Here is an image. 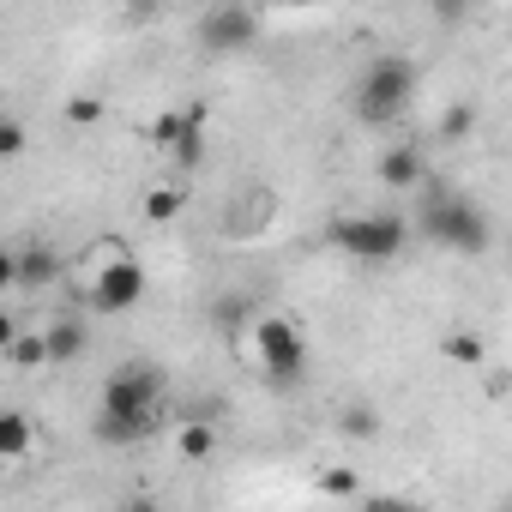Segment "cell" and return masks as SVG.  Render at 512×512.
I'll return each instance as SVG.
<instances>
[{
    "label": "cell",
    "mask_w": 512,
    "mask_h": 512,
    "mask_svg": "<svg viewBox=\"0 0 512 512\" xmlns=\"http://www.w3.org/2000/svg\"><path fill=\"white\" fill-rule=\"evenodd\" d=\"M163 374L151 368V362H121L109 380H103V404H97V422H91V434L103 440V446H139L151 428H157V416H163Z\"/></svg>",
    "instance_id": "cell-1"
},
{
    "label": "cell",
    "mask_w": 512,
    "mask_h": 512,
    "mask_svg": "<svg viewBox=\"0 0 512 512\" xmlns=\"http://www.w3.org/2000/svg\"><path fill=\"white\" fill-rule=\"evenodd\" d=\"M416 235H428L434 247H452L464 260H482L494 247V223L482 211V199L470 193H446V187H428L422 205H416Z\"/></svg>",
    "instance_id": "cell-2"
},
{
    "label": "cell",
    "mask_w": 512,
    "mask_h": 512,
    "mask_svg": "<svg viewBox=\"0 0 512 512\" xmlns=\"http://www.w3.org/2000/svg\"><path fill=\"white\" fill-rule=\"evenodd\" d=\"M416 85H422V67L410 55H380L362 67L356 79V121L362 127H392L404 121V109L416 103Z\"/></svg>",
    "instance_id": "cell-3"
},
{
    "label": "cell",
    "mask_w": 512,
    "mask_h": 512,
    "mask_svg": "<svg viewBox=\"0 0 512 512\" xmlns=\"http://www.w3.org/2000/svg\"><path fill=\"white\" fill-rule=\"evenodd\" d=\"M332 241L350 253L356 266H392L410 247V217L404 211H356L332 223Z\"/></svg>",
    "instance_id": "cell-4"
},
{
    "label": "cell",
    "mask_w": 512,
    "mask_h": 512,
    "mask_svg": "<svg viewBox=\"0 0 512 512\" xmlns=\"http://www.w3.org/2000/svg\"><path fill=\"white\" fill-rule=\"evenodd\" d=\"M253 344H260V368H266L272 386H302V374H308V344H302L296 320L260 314V320H253Z\"/></svg>",
    "instance_id": "cell-5"
},
{
    "label": "cell",
    "mask_w": 512,
    "mask_h": 512,
    "mask_svg": "<svg viewBox=\"0 0 512 512\" xmlns=\"http://www.w3.org/2000/svg\"><path fill=\"white\" fill-rule=\"evenodd\" d=\"M139 302H145V266L133 260V253H115V260L91 278L85 308H91V314H103V320H121V314H133Z\"/></svg>",
    "instance_id": "cell-6"
},
{
    "label": "cell",
    "mask_w": 512,
    "mask_h": 512,
    "mask_svg": "<svg viewBox=\"0 0 512 512\" xmlns=\"http://www.w3.org/2000/svg\"><path fill=\"white\" fill-rule=\"evenodd\" d=\"M260 43V19H253L241 0H211L205 19H199V49L205 55H241Z\"/></svg>",
    "instance_id": "cell-7"
},
{
    "label": "cell",
    "mask_w": 512,
    "mask_h": 512,
    "mask_svg": "<svg viewBox=\"0 0 512 512\" xmlns=\"http://www.w3.org/2000/svg\"><path fill=\"white\" fill-rule=\"evenodd\" d=\"M157 145H163V157H169L175 175H193V169L205 163V109H175V115H163V121H157Z\"/></svg>",
    "instance_id": "cell-8"
},
{
    "label": "cell",
    "mask_w": 512,
    "mask_h": 512,
    "mask_svg": "<svg viewBox=\"0 0 512 512\" xmlns=\"http://www.w3.org/2000/svg\"><path fill=\"white\" fill-rule=\"evenodd\" d=\"M272 217H278V193H272V187H241V193L223 205V235L247 241V235H260Z\"/></svg>",
    "instance_id": "cell-9"
},
{
    "label": "cell",
    "mask_w": 512,
    "mask_h": 512,
    "mask_svg": "<svg viewBox=\"0 0 512 512\" xmlns=\"http://www.w3.org/2000/svg\"><path fill=\"white\" fill-rule=\"evenodd\" d=\"M380 181L386 187H398V193H410V187H422L428 181V151L410 139V145H392L386 157H380Z\"/></svg>",
    "instance_id": "cell-10"
},
{
    "label": "cell",
    "mask_w": 512,
    "mask_h": 512,
    "mask_svg": "<svg viewBox=\"0 0 512 512\" xmlns=\"http://www.w3.org/2000/svg\"><path fill=\"white\" fill-rule=\"evenodd\" d=\"M43 344H49V368H67V362H79L91 350V326L79 314H61V320H49Z\"/></svg>",
    "instance_id": "cell-11"
},
{
    "label": "cell",
    "mask_w": 512,
    "mask_h": 512,
    "mask_svg": "<svg viewBox=\"0 0 512 512\" xmlns=\"http://www.w3.org/2000/svg\"><path fill=\"white\" fill-rule=\"evenodd\" d=\"M13 266H19V284H25V290H49V284H61V272H67V260H61L49 241H31L25 253H13Z\"/></svg>",
    "instance_id": "cell-12"
},
{
    "label": "cell",
    "mask_w": 512,
    "mask_h": 512,
    "mask_svg": "<svg viewBox=\"0 0 512 512\" xmlns=\"http://www.w3.org/2000/svg\"><path fill=\"white\" fill-rule=\"evenodd\" d=\"M31 446H37V428H31V416L7 404V410H0V464L31 458Z\"/></svg>",
    "instance_id": "cell-13"
},
{
    "label": "cell",
    "mask_w": 512,
    "mask_h": 512,
    "mask_svg": "<svg viewBox=\"0 0 512 512\" xmlns=\"http://www.w3.org/2000/svg\"><path fill=\"white\" fill-rule=\"evenodd\" d=\"M175 452H181L187 464H205V458L217 452V434H211V422H205V416H187V422L175 428Z\"/></svg>",
    "instance_id": "cell-14"
},
{
    "label": "cell",
    "mask_w": 512,
    "mask_h": 512,
    "mask_svg": "<svg viewBox=\"0 0 512 512\" xmlns=\"http://www.w3.org/2000/svg\"><path fill=\"white\" fill-rule=\"evenodd\" d=\"M7 356L19 362V368H49V344H43V332H13V344H7Z\"/></svg>",
    "instance_id": "cell-15"
},
{
    "label": "cell",
    "mask_w": 512,
    "mask_h": 512,
    "mask_svg": "<svg viewBox=\"0 0 512 512\" xmlns=\"http://www.w3.org/2000/svg\"><path fill=\"white\" fill-rule=\"evenodd\" d=\"M25 151H31V127L13 121V115H0V163H13V157H25Z\"/></svg>",
    "instance_id": "cell-16"
},
{
    "label": "cell",
    "mask_w": 512,
    "mask_h": 512,
    "mask_svg": "<svg viewBox=\"0 0 512 512\" xmlns=\"http://www.w3.org/2000/svg\"><path fill=\"white\" fill-rule=\"evenodd\" d=\"M470 133H476V109L470 103H452L440 115V139H470Z\"/></svg>",
    "instance_id": "cell-17"
},
{
    "label": "cell",
    "mask_w": 512,
    "mask_h": 512,
    "mask_svg": "<svg viewBox=\"0 0 512 512\" xmlns=\"http://www.w3.org/2000/svg\"><path fill=\"white\" fill-rule=\"evenodd\" d=\"M145 217H151V223H175V217H181V187H157V193L145 199Z\"/></svg>",
    "instance_id": "cell-18"
},
{
    "label": "cell",
    "mask_w": 512,
    "mask_h": 512,
    "mask_svg": "<svg viewBox=\"0 0 512 512\" xmlns=\"http://www.w3.org/2000/svg\"><path fill=\"white\" fill-rule=\"evenodd\" d=\"M344 434H350V440H374V434H380L374 404H350V410H344Z\"/></svg>",
    "instance_id": "cell-19"
},
{
    "label": "cell",
    "mask_w": 512,
    "mask_h": 512,
    "mask_svg": "<svg viewBox=\"0 0 512 512\" xmlns=\"http://www.w3.org/2000/svg\"><path fill=\"white\" fill-rule=\"evenodd\" d=\"M320 494L350 500V494H362V482H356V470H326V476H320Z\"/></svg>",
    "instance_id": "cell-20"
},
{
    "label": "cell",
    "mask_w": 512,
    "mask_h": 512,
    "mask_svg": "<svg viewBox=\"0 0 512 512\" xmlns=\"http://www.w3.org/2000/svg\"><path fill=\"white\" fill-rule=\"evenodd\" d=\"M470 13H476V0H434V19H440L446 31H458Z\"/></svg>",
    "instance_id": "cell-21"
},
{
    "label": "cell",
    "mask_w": 512,
    "mask_h": 512,
    "mask_svg": "<svg viewBox=\"0 0 512 512\" xmlns=\"http://www.w3.org/2000/svg\"><path fill=\"white\" fill-rule=\"evenodd\" d=\"M67 121H73V127H97V121H103V103H97V97H73V103H67Z\"/></svg>",
    "instance_id": "cell-22"
},
{
    "label": "cell",
    "mask_w": 512,
    "mask_h": 512,
    "mask_svg": "<svg viewBox=\"0 0 512 512\" xmlns=\"http://www.w3.org/2000/svg\"><path fill=\"white\" fill-rule=\"evenodd\" d=\"M446 356L464 362V368H476V362H482V344H476V338H446Z\"/></svg>",
    "instance_id": "cell-23"
},
{
    "label": "cell",
    "mask_w": 512,
    "mask_h": 512,
    "mask_svg": "<svg viewBox=\"0 0 512 512\" xmlns=\"http://www.w3.org/2000/svg\"><path fill=\"white\" fill-rule=\"evenodd\" d=\"M211 314H217V326H241V314H247V302H241V296H229V302H217Z\"/></svg>",
    "instance_id": "cell-24"
},
{
    "label": "cell",
    "mask_w": 512,
    "mask_h": 512,
    "mask_svg": "<svg viewBox=\"0 0 512 512\" xmlns=\"http://www.w3.org/2000/svg\"><path fill=\"white\" fill-rule=\"evenodd\" d=\"M19 284V266H13V253H0V290H13Z\"/></svg>",
    "instance_id": "cell-25"
},
{
    "label": "cell",
    "mask_w": 512,
    "mask_h": 512,
    "mask_svg": "<svg viewBox=\"0 0 512 512\" xmlns=\"http://www.w3.org/2000/svg\"><path fill=\"white\" fill-rule=\"evenodd\" d=\"M13 332H19V320H13L7 308H0V350H7V344H13Z\"/></svg>",
    "instance_id": "cell-26"
},
{
    "label": "cell",
    "mask_w": 512,
    "mask_h": 512,
    "mask_svg": "<svg viewBox=\"0 0 512 512\" xmlns=\"http://www.w3.org/2000/svg\"><path fill=\"white\" fill-rule=\"evenodd\" d=\"M205 7H211V0H205Z\"/></svg>",
    "instance_id": "cell-27"
}]
</instances>
